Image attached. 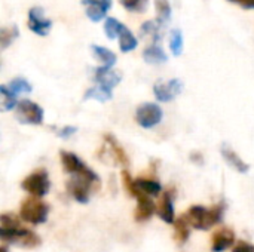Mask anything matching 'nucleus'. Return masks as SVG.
Listing matches in <instances>:
<instances>
[{
  "instance_id": "f257e3e1",
  "label": "nucleus",
  "mask_w": 254,
  "mask_h": 252,
  "mask_svg": "<svg viewBox=\"0 0 254 252\" xmlns=\"http://www.w3.org/2000/svg\"><path fill=\"white\" fill-rule=\"evenodd\" d=\"M0 239L4 244L21 248H36L42 242L39 235L22 227L19 218H16L13 214H3L0 217Z\"/></svg>"
},
{
  "instance_id": "f03ea898",
  "label": "nucleus",
  "mask_w": 254,
  "mask_h": 252,
  "mask_svg": "<svg viewBox=\"0 0 254 252\" xmlns=\"http://www.w3.org/2000/svg\"><path fill=\"white\" fill-rule=\"evenodd\" d=\"M223 214H225V203L220 202L211 208L193 205L188 209L185 215L190 227L196 230H210L213 226H217L223 220Z\"/></svg>"
},
{
  "instance_id": "7ed1b4c3",
  "label": "nucleus",
  "mask_w": 254,
  "mask_h": 252,
  "mask_svg": "<svg viewBox=\"0 0 254 252\" xmlns=\"http://www.w3.org/2000/svg\"><path fill=\"white\" fill-rule=\"evenodd\" d=\"M61 157V163L63 168L67 174H70L71 177H83L86 178L98 192L101 189V180L98 177V174H95L86 163H83L77 154L71 153V151H61L60 153Z\"/></svg>"
},
{
  "instance_id": "20e7f679",
  "label": "nucleus",
  "mask_w": 254,
  "mask_h": 252,
  "mask_svg": "<svg viewBox=\"0 0 254 252\" xmlns=\"http://www.w3.org/2000/svg\"><path fill=\"white\" fill-rule=\"evenodd\" d=\"M49 214V206L39 198H27L22 201L21 208H19V217L28 224L37 226L43 224L48 220Z\"/></svg>"
},
{
  "instance_id": "39448f33",
  "label": "nucleus",
  "mask_w": 254,
  "mask_h": 252,
  "mask_svg": "<svg viewBox=\"0 0 254 252\" xmlns=\"http://www.w3.org/2000/svg\"><path fill=\"white\" fill-rule=\"evenodd\" d=\"M21 187L24 189V192H27L33 198L40 199V198L46 196L49 193V189H51V181H49L48 171L40 168V169L31 172L30 175H27L22 180Z\"/></svg>"
},
{
  "instance_id": "423d86ee",
  "label": "nucleus",
  "mask_w": 254,
  "mask_h": 252,
  "mask_svg": "<svg viewBox=\"0 0 254 252\" xmlns=\"http://www.w3.org/2000/svg\"><path fill=\"white\" fill-rule=\"evenodd\" d=\"M15 116L16 120L22 125H42L45 119V111L39 104L30 100H22L18 102Z\"/></svg>"
},
{
  "instance_id": "0eeeda50",
  "label": "nucleus",
  "mask_w": 254,
  "mask_h": 252,
  "mask_svg": "<svg viewBox=\"0 0 254 252\" xmlns=\"http://www.w3.org/2000/svg\"><path fill=\"white\" fill-rule=\"evenodd\" d=\"M162 117H164V111L155 102H143L137 107L135 111V120L144 129L158 126L162 122Z\"/></svg>"
},
{
  "instance_id": "6e6552de",
  "label": "nucleus",
  "mask_w": 254,
  "mask_h": 252,
  "mask_svg": "<svg viewBox=\"0 0 254 252\" xmlns=\"http://www.w3.org/2000/svg\"><path fill=\"white\" fill-rule=\"evenodd\" d=\"M97 192L95 187L83 177H71L67 181V192L79 203H88L91 192Z\"/></svg>"
},
{
  "instance_id": "1a4fd4ad",
  "label": "nucleus",
  "mask_w": 254,
  "mask_h": 252,
  "mask_svg": "<svg viewBox=\"0 0 254 252\" xmlns=\"http://www.w3.org/2000/svg\"><path fill=\"white\" fill-rule=\"evenodd\" d=\"M183 91V83L179 79H171L168 82H159L153 86V94L158 101L161 102H170L176 100V97L180 95Z\"/></svg>"
},
{
  "instance_id": "9d476101",
  "label": "nucleus",
  "mask_w": 254,
  "mask_h": 252,
  "mask_svg": "<svg viewBox=\"0 0 254 252\" xmlns=\"http://www.w3.org/2000/svg\"><path fill=\"white\" fill-rule=\"evenodd\" d=\"M103 151H106V156L109 159H112L115 165L128 168L129 159H128V156L125 153V150L121 147V144L116 141V138L113 135H110V134H106L104 135V147H103Z\"/></svg>"
},
{
  "instance_id": "9b49d317",
  "label": "nucleus",
  "mask_w": 254,
  "mask_h": 252,
  "mask_svg": "<svg viewBox=\"0 0 254 252\" xmlns=\"http://www.w3.org/2000/svg\"><path fill=\"white\" fill-rule=\"evenodd\" d=\"M173 202H174V190H165L156 205L158 217L167 224H174L176 221V211Z\"/></svg>"
},
{
  "instance_id": "f8f14e48",
  "label": "nucleus",
  "mask_w": 254,
  "mask_h": 252,
  "mask_svg": "<svg viewBox=\"0 0 254 252\" xmlns=\"http://www.w3.org/2000/svg\"><path fill=\"white\" fill-rule=\"evenodd\" d=\"M235 247V233L229 227H222L216 230L211 236V251L225 252Z\"/></svg>"
},
{
  "instance_id": "ddd939ff",
  "label": "nucleus",
  "mask_w": 254,
  "mask_h": 252,
  "mask_svg": "<svg viewBox=\"0 0 254 252\" xmlns=\"http://www.w3.org/2000/svg\"><path fill=\"white\" fill-rule=\"evenodd\" d=\"M135 199H137V208H135V215H134L135 221L137 223L149 221L156 212V205L153 199L143 193H137Z\"/></svg>"
},
{
  "instance_id": "4468645a",
  "label": "nucleus",
  "mask_w": 254,
  "mask_h": 252,
  "mask_svg": "<svg viewBox=\"0 0 254 252\" xmlns=\"http://www.w3.org/2000/svg\"><path fill=\"white\" fill-rule=\"evenodd\" d=\"M52 22L51 19L43 16V9L42 7H33L28 12V28L39 34V36H46L49 33Z\"/></svg>"
},
{
  "instance_id": "2eb2a0df",
  "label": "nucleus",
  "mask_w": 254,
  "mask_h": 252,
  "mask_svg": "<svg viewBox=\"0 0 254 252\" xmlns=\"http://www.w3.org/2000/svg\"><path fill=\"white\" fill-rule=\"evenodd\" d=\"M220 153H222V157L225 159V162H226L231 168H234L235 171H238L240 174H247V172L250 171V165H249L247 162H244V160L241 159V156H240L231 146L223 144L222 149H220Z\"/></svg>"
},
{
  "instance_id": "dca6fc26",
  "label": "nucleus",
  "mask_w": 254,
  "mask_h": 252,
  "mask_svg": "<svg viewBox=\"0 0 254 252\" xmlns=\"http://www.w3.org/2000/svg\"><path fill=\"white\" fill-rule=\"evenodd\" d=\"M121 79H122V77H121L119 73L113 71V70L109 68V67H103V65L98 67V68L95 70V74H94V80L97 82V85L104 86V88H107V89H110V91H113V88L119 85Z\"/></svg>"
},
{
  "instance_id": "f3484780",
  "label": "nucleus",
  "mask_w": 254,
  "mask_h": 252,
  "mask_svg": "<svg viewBox=\"0 0 254 252\" xmlns=\"http://www.w3.org/2000/svg\"><path fill=\"white\" fill-rule=\"evenodd\" d=\"M190 236V224L186 220V215H180L174 221V239L179 245H185Z\"/></svg>"
},
{
  "instance_id": "a211bd4d",
  "label": "nucleus",
  "mask_w": 254,
  "mask_h": 252,
  "mask_svg": "<svg viewBox=\"0 0 254 252\" xmlns=\"http://www.w3.org/2000/svg\"><path fill=\"white\" fill-rule=\"evenodd\" d=\"M143 58L147 64H164L167 62V53L159 45H150L149 48L144 49Z\"/></svg>"
},
{
  "instance_id": "6ab92c4d",
  "label": "nucleus",
  "mask_w": 254,
  "mask_h": 252,
  "mask_svg": "<svg viewBox=\"0 0 254 252\" xmlns=\"http://www.w3.org/2000/svg\"><path fill=\"white\" fill-rule=\"evenodd\" d=\"M137 45H138V42L134 37V34L124 24H121V28H119V48H121V50L122 52L134 50L137 48Z\"/></svg>"
},
{
  "instance_id": "aec40b11",
  "label": "nucleus",
  "mask_w": 254,
  "mask_h": 252,
  "mask_svg": "<svg viewBox=\"0 0 254 252\" xmlns=\"http://www.w3.org/2000/svg\"><path fill=\"white\" fill-rule=\"evenodd\" d=\"M140 36L150 37L155 45V42H159V39L162 36V25L158 21H146L140 27Z\"/></svg>"
},
{
  "instance_id": "412c9836",
  "label": "nucleus",
  "mask_w": 254,
  "mask_h": 252,
  "mask_svg": "<svg viewBox=\"0 0 254 252\" xmlns=\"http://www.w3.org/2000/svg\"><path fill=\"white\" fill-rule=\"evenodd\" d=\"M91 49H92L94 55L97 56V59H100V61H101L103 67H109V68H112V67L116 64V55H115L110 49L103 48V46H97V45H92V46H91Z\"/></svg>"
},
{
  "instance_id": "4be33fe9",
  "label": "nucleus",
  "mask_w": 254,
  "mask_h": 252,
  "mask_svg": "<svg viewBox=\"0 0 254 252\" xmlns=\"http://www.w3.org/2000/svg\"><path fill=\"white\" fill-rule=\"evenodd\" d=\"M113 97V91L104 88V86H100V85H95L92 88H89L85 94V100H97L100 102H106L109 100H112Z\"/></svg>"
},
{
  "instance_id": "5701e85b",
  "label": "nucleus",
  "mask_w": 254,
  "mask_h": 252,
  "mask_svg": "<svg viewBox=\"0 0 254 252\" xmlns=\"http://www.w3.org/2000/svg\"><path fill=\"white\" fill-rule=\"evenodd\" d=\"M0 94H1V108H3V111H9V110L18 107L16 94H13V92L9 89V86L1 85V86H0Z\"/></svg>"
},
{
  "instance_id": "b1692460",
  "label": "nucleus",
  "mask_w": 254,
  "mask_h": 252,
  "mask_svg": "<svg viewBox=\"0 0 254 252\" xmlns=\"http://www.w3.org/2000/svg\"><path fill=\"white\" fill-rule=\"evenodd\" d=\"M16 37H18V27L16 25L3 27L0 30V46H1V49H6Z\"/></svg>"
},
{
  "instance_id": "393cba45",
  "label": "nucleus",
  "mask_w": 254,
  "mask_h": 252,
  "mask_svg": "<svg viewBox=\"0 0 254 252\" xmlns=\"http://www.w3.org/2000/svg\"><path fill=\"white\" fill-rule=\"evenodd\" d=\"M9 89L13 92V94H30L33 91V86L30 85V82L27 79H22V77H15L13 80H10L9 83Z\"/></svg>"
},
{
  "instance_id": "a878e982",
  "label": "nucleus",
  "mask_w": 254,
  "mask_h": 252,
  "mask_svg": "<svg viewBox=\"0 0 254 252\" xmlns=\"http://www.w3.org/2000/svg\"><path fill=\"white\" fill-rule=\"evenodd\" d=\"M155 4H156V12H158V22H159L161 25H164V24L168 22L170 18H171V7H170V3H168V0H156Z\"/></svg>"
},
{
  "instance_id": "bb28decb",
  "label": "nucleus",
  "mask_w": 254,
  "mask_h": 252,
  "mask_svg": "<svg viewBox=\"0 0 254 252\" xmlns=\"http://www.w3.org/2000/svg\"><path fill=\"white\" fill-rule=\"evenodd\" d=\"M170 48L173 55L179 56L183 52V36L180 30H173L171 31V39H170Z\"/></svg>"
},
{
  "instance_id": "cd10ccee",
  "label": "nucleus",
  "mask_w": 254,
  "mask_h": 252,
  "mask_svg": "<svg viewBox=\"0 0 254 252\" xmlns=\"http://www.w3.org/2000/svg\"><path fill=\"white\" fill-rule=\"evenodd\" d=\"M147 1L149 0H121L124 7L131 12H144L147 7Z\"/></svg>"
},
{
  "instance_id": "c85d7f7f",
  "label": "nucleus",
  "mask_w": 254,
  "mask_h": 252,
  "mask_svg": "<svg viewBox=\"0 0 254 252\" xmlns=\"http://www.w3.org/2000/svg\"><path fill=\"white\" fill-rule=\"evenodd\" d=\"M119 28H121V24L115 18H107L106 19L104 30H106V36L109 39H115L119 34Z\"/></svg>"
},
{
  "instance_id": "c756f323",
  "label": "nucleus",
  "mask_w": 254,
  "mask_h": 252,
  "mask_svg": "<svg viewBox=\"0 0 254 252\" xmlns=\"http://www.w3.org/2000/svg\"><path fill=\"white\" fill-rule=\"evenodd\" d=\"M106 12H107V10L103 9V7H100V6H88V9H86L88 18H89L91 21H94V22L103 19L104 15H106Z\"/></svg>"
},
{
  "instance_id": "7c9ffc66",
  "label": "nucleus",
  "mask_w": 254,
  "mask_h": 252,
  "mask_svg": "<svg viewBox=\"0 0 254 252\" xmlns=\"http://www.w3.org/2000/svg\"><path fill=\"white\" fill-rule=\"evenodd\" d=\"M232 252H254V245L246 241H238V244L232 248Z\"/></svg>"
},
{
  "instance_id": "2f4dec72",
  "label": "nucleus",
  "mask_w": 254,
  "mask_h": 252,
  "mask_svg": "<svg viewBox=\"0 0 254 252\" xmlns=\"http://www.w3.org/2000/svg\"><path fill=\"white\" fill-rule=\"evenodd\" d=\"M82 3L88 6H100L106 10H109L112 6V0H82Z\"/></svg>"
},
{
  "instance_id": "473e14b6",
  "label": "nucleus",
  "mask_w": 254,
  "mask_h": 252,
  "mask_svg": "<svg viewBox=\"0 0 254 252\" xmlns=\"http://www.w3.org/2000/svg\"><path fill=\"white\" fill-rule=\"evenodd\" d=\"M77 131V128L76 126H70V125H67V126H64V128H61L60 131H58V137L60 138H63V140H67V138H70L71 135H74V132Z\"/></svg>"
},
{
  "instance_id": "72a5a7b5",
  "label": "nucleus",
  "mask_w": 254,
  "mask_h": 252,
  "mask_svg": "<svg viewBox=\"0 0 254 252\" xmlns=\"http://www.w3.org/2000/svg\"><path fill=\"white\" fill-rule=\"evenodd\" d=\"M243 6L247 7V9H254V0H244Z\"/></svg>"
},
{
  "instance_id": "f704fd0d",
  "label": "nucleus",
  "mask_w": 254,
  "mask_h": 252,
  "mask_svg": "<svg viewBox=\"0 0 254 252\" xmlns=\"http://www.w3.org/2000/svg\"><path fill=\"white\" fill-rule=\"evenodd\" d=\"M229 1H234V3H241V4L244 3V0H229Z\"/></svg>"
},
{
  "instance_id": "c9c22d12",
  "label": "nucleus",
  "mask_w": 254,
  "mask_h": 252,
  "mask_svg": "<svg viewBox=\"0 0 254 252\" xmlns=\"http://www.w3.org/2000/svg\"><path fill=\"white\" fill-rule=\"evenodd\" d=\"M1 252H7V248H6V247H4V245H3V247H1Z\"/></svg>"
}]
</instances>
